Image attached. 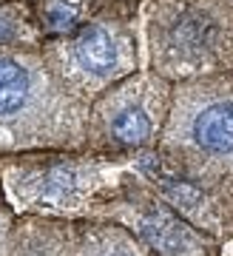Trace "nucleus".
<instances>
[{
  "label": "nucleus",
  "instance_id": "1",
  "mask_svg": "<svg viewBox=\"0 0 233 256\" xmlns=\"http://www.w3.org/2000/svg\"><path fill=\"white\" fill-rule=\"evenodd\" d=\"M80 111L40 63L0 54V148L74 140Z\"/></svg>",
  "mask_w": 233,
  "mask_h": 256
},
{
  "label": "nucleus",
  "instance_id": "2",
  "mask_svg": "<svg viewBox=\"0 0 233 256\" xmlns=\"http://www.w3.org/2000/svg\"><path fill=\"white\" fill-rule=\"evenodd\" d=\"M168 142L190 160L233 168V86H185L174 102Z\"/></svg>",
  "mask_w": 233,
  "mask_h": 256
},
{
  "label": "nucleus",
  "instance_id": "3",
  "mask_svg": "<svg viewBox=\"0 0 233 256\" xmlns=\"http://www.w3.org/2000/svg\"><path fill=\"white\" fill-rule=\"evenodd\" d=\"M165 86L156 77H136L100 102L106 131L120 146H145L156 134L165 111Z\"/></svg>",
  "mask_w": 233,
  "mask_h": 256
},
{
  "label": "nucleus",
  "instance_id": "4",
  "mask_svg": "<svg viewBox=\"0 0 233 256\" xmlns=\"http://www.w3.org/2000/svg\"><path fill=\"white\" fill-rule=\"evenodd\" d=\"M126 40L114 28L100 26V23L82 28L72 43V63L88 80H111L120 72H126Z\"/></svg>",
  "mask_w": 233,
  "mask_h": 256
},
{
  "label": "nucleus",
  "instance_id": "5",
  "mask_svg": "<svg viewBox=\"0 0 233 256\" xmlns=\"http://www.w3.org/2000/svg\"><path fill=\"white\" fill-rule=\"evenodd\" d=\"M140 230L151 239L154 248H160L162 254H168V256H196L199 254L196 242L190 239L188 230L160 208H151L140 220Z\"/></svg>",
  "mask_w": 233,
  "mask_h": 256
},
{
  "label": "nucleus",
  "instance_id": "6",
  "mask_svg": "<svg viewBox=\"0 0 233 256\" xmlns=\"http://www.w3.org/2000/svg\"><path fill=\"white\" fill-rule=\"evenodd\" d=\"M40 196L48 202H63L68 194L77 188V185L82 182L80 171H74V168H68V165H54V168H48V171H43L40 174Z\"/></svg>",
  "mask_w": 233,
  "mask_h": 256
},
{
  "label": "nucleus",
  "instance_id": "7",
  "mask_svg": "<svg viewBox=\"0 0 233 256\" xmlns=\"http://www.w3.org/2000/svg\"><path fill=\"white\" fill-rule=\"evenodd\" d=\"M86 256H145L122 230H102L88 242Z\"/></svg>",
  "mask_w": 233,
  "mask_h": 256
}]
</instances>
